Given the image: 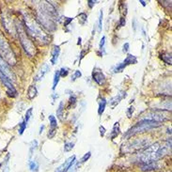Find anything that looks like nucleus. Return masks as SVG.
<instances>
[{
	"mask_svg": "<svg viewBox=\"0 0 172 172\" xmlns=\"http://www.w3.org/2000/svg\"><path fill=\"white\" fill-rule=\"evenodd\" d=\"M87 19H88V16L85 12H82L78 15V21L81 25H85L86 22H87Z\"/></svg>",
	"mask_w": 172,
	"mask_h": 172,
	"instance_id": "5701e85b",
	"label": "nucleus"
},
{
	"mask_svg": "<svg viewBox=\"0 0 172 172\" xmlns=\"http://www.w3.org/2000/svg\"><path fill=\"white\" fill-rule=\"evenodd\" d=\"M59 78H60V75H59V71H57L55 72V76H54V81H53V90H55L59 82Z\"/></svg>",
	"mask_w": 172,
	"mask_h": 172,
	"instance_id": "412c9836",
	"label": "nucleus"
},
{
	"mask_svg": "<svg viewBox=\"0 0 172 172\" xmlns=\"http://www.w3.org/2000/svg\"><path fill=\"white\" fill-rule=\"evenodd\" d=\"M140 3L143 5V6H146V2L145 1H142V0H141V1H140Z\"/></svg>",
	"mask_w": 172,
	"mask_h": 172,
	"instance_id": "37998d69",
	"label": "nucleus"
},
{
	"mask_svg": "<svg viewBox=\"0 0 172 172\" xmlns=\"http://www.w3.org/2000/svg\"><path fill=\"white\" fill-rule=\"evenodd\" d=\"M38 94V90L36 89L35 86H30V87L28 88V90H27V97L28 99L32 100V99H34L36 96Z\"/></svg>",
	"mask_w": 172,
	"mask_h": 172,
	"instance_id": "dca6fc26",
	"label": "nucleus"
},
{
	"mask_svg": "<svg viewBox=\"0 0 172 172\" xmlns=\"http://www.w3.org/2000/svg\"><path fill=\"white\" fill-rule=\"evenodd\" d=\"M122 63L124 64L125 66L130 65V64H135V63H137V58L133 55H128Z\"/></svg>",
	"mask_w": 172,
	"mask_h": 172,
	"instance_id": "f3484780",
	"label": "nucleus"
},
{
	"mask_svg": "<svg viewBox=\"0 0 172 172\" xmlns=\"http://www.w3.org/2000/svg\"><path fill=\"white\" fill-rule=\"evenodd\" d=\"M17 30H18V36L21 44H22L23 48L25 49L26 53L29 57H34L37 53L36 47L34 44L32 42L30 36L27 34V32L26 30V27L23 26V24H19L17 26Z\"/></svg>",
	"mask_w": 172,
	"mask_h": 172,
	"instance_id": "20e7f679",
	"label": "nucleus"
},
{
	"mask_svg": "<svg viewBox=\"0 0 172 172\" xmlns=\"http://www.w3.org/2000/svg\"><path fill=\"white\" fill-rule=\"evenodd\" d=\"M126 95H127V93L125 91H121L120 93H118L115 97H113L110 101V105L112 108H114V107H116L118 104H119L121 103V101L126 97Z\"/></svg>",
	"mask_w": 172,
	"mask_h": 172,
	"instance_id": "f8f14e48",
	"label": "nucleus"
},
{
	"mask_svg": "<svg viewBox=\"0 0 172 172\" xmlns=\"http://www.w3.org/2000/svg\"><path fill=\"white\" fill-rule=\"evenodd\" d=\"M74 147V144L72 143V142H67L65 145H64V150L65 152H70V150H72Z\"/></svg>",
	"mask_w": 172,
	"mask_h": 172,
	"instance_id": "c756f323",
	"label": "nucleus"
},
{
	"mask_svg": "<svg viewBox=\"0 0 172 172\" xmlns=\"http://www.w3.org/2000/svg\"><path fill=\"white\" fill-rule=\"evenodd\" d=\"M32 111H33V108H32V107H30V108L26 111V117H25V122L27 124V122H28V121H29V119L31 118V116H32Z\"/></svg>",
	"mask_w": 172,
	"mask_h": 172,
	"instance_id": "bb28decb",
	"label": "nucleus"
},
{
	"mask_svg": "<svg viewBox=\"0 0 172 172\" xmlns=\"http://www.w3.org/2000/svg\"><path fill=\"white\" fill-rule=\"evenodd\" d=\"M0 70L2 71V72L6 75V76L12 81V80H15V75L13 74V72L10 71L9 67L8 64L5 62V60L0 57Z\"/></svg>",
	"mask_w": 172,
	"mask_h": 172,
	"instance_id": "6e6552de",
	"label": "nucleus"
},
{
	"mask_svg": "<svg viewBox=\"0 0 172 172\" xmlns=\"http://www.w3.org/2000/svg\"><path fill=\"white\" fill-rule=\"evenodd\" d=\"M26 20V30L27 34L32 38L36 39L42 44H47L50 42V37L46 33H44V30L41 29L40 25L37 22L36 20H33L29 17L25 18Z\"/></svg>",
	"mask_w": 172,
	"mask_h": 172,
	"instance_id": "f03ea898",
	"label": "nucleus"
},
{
	"mask_svg": "<svg viewBox=\"0 0 172 172\" xmlns=\"http://www.w3.org/2000/svg\"><path fill=\"white\" fill-rule=\"evenodd\" d=\"M161 58H162V60L165 61L167 64H168V65H171L172 59H171L170 54H162V55H161Z\"/></svg>",
	"mask_w": 172,
	"mask_h": 172,
	"instance_id": "4be33fe9",
	"label": "nucleus"
},
{
	"mask_svg": "<svg viewBox=\"0 0 172 172\" xmlns=\"http://www.w3.org/2000/svg\"><path fill=\"white\" fill-rule=\"evenodd\" d=\"M49 69H50V68H49V66L47 65V64H44V65L40 68V70L39 73L36 75L35 80H36V81H40V80H41L42 78L44 77V75H45V74L48 72Z\"/></svg>",
	"mask_w": 172,
	"mask_h": 172,
	"instance_id": "2eb2a0df",
	"label": "nucleus"
},
{
	"mask_svg": "<svg viewBox=\"0 0 172 172\" xmlns=\"http://www.w3.org/2000/svg\"><path fill=\"white\" fill-rule=\"evenodd\" d=\"M49 121H50V130L48 132V137L53 138L56 135L57 128H58V122H57V119L55 118V116L50 115L49 116Z\"/></svg>",
	"mask_w": 172,
	"mask_h": 172,
	"instance_id": "9b49d317",
	"label": "nucleus"
},
{
	"mask_svg": "<svg viewBox=\"0 0 172 172\" xmlns=\"http://www.w3.org/2000/svg\"><path fill=\"white\" fill-rule=\"evenodd\" d=\"M0 57L9 65H15L17 63V58L13 54V51L1 31H0Z\"/></svg>",
	"mask_w": 172,
	"mask_h": 172,
	"instance_id": "39448f33",
	"label": "nucleus"
},
{
	"mask_svg": "<svg viewBox=\"0 0 172 172\" xmlns=\"http://www.w3.org/2000/svg\"><path fill=\"white\" fill-rule=\"evenodd\" d=\"M168 149H170L167 145L160 146L159 143H154L153 145H150L144 149L142 153L140 154V160L142 163H149L154 162L158 159L165 156L167 153Z\"/></svg>",
	"mask_w": 172,
	"mask_h": 172,
	"instance_id": "f257e3e1",
	"label": "nucleus"
},
{
	"mask_svg": "<svg viewBox=\"0 0 172 172\" xmlns=\"http://www.w3.org/2000/svg\"><path fill=\"white\" fill-rule=\"evenodd\" d=\"M98 31L101 32L102 28H103V10L100 12V16H99V20H98Z\"/></svg>",
	"mask_w": 172,
	"mask_h": 172,
	"instance_id": "393cba45",
	"label": "nucleus"
},
{
	"mask_svg": "<svg viewBox=\"0 0 172 172\" xmlns=\"http://www.w3.org/2000/svg\"><path fill=\"white\" fill-rule=\"evenodd\" d=\"M134 111H135V108H134V106H133V105L129 107V108L127 109V112H126V114H127L128 118H131V117H132V115H133Z\"/></svg>",
	"mask_w": 172,
	"mask_h": 172,
	"instance_id": "f704fd0d",
	"label": "nucleus"
},
{
	"mask_svg": "<svg viewBox=\"0 0 172 172\" xmlns=\"http://www.w3.org/2000/svg\"><path fill=\"white\" fill-rule=\"evenodd\" d=\"M69 103H70V105L72 104V106H73L75 104H76V97H75V96H71Z\"/></svg>",
	"mask_w": 172,
	"mask_h": 172,
	"instance_id": "c9c22d12",
	"label": "nucleus"
},
{
	"mask_svg": "<svg viewBox=\"0 0 172 172\" xmlns=\"http://www.w3.org/2000/svg\"><path fill=\"white\" fill-rule=\"evenodd\" d=\"M140 167H141V170H143V171L154 170L158 167L157 161H154V162H149V163H141Z\"/></svg>",
	"mask_w": 172,
	"mask_h": 172,
	"instance_id": "ddd939ff",
	"label": "nucleus"
},
{
	"mask_svg": "<svg viewBox=\"0 0 172 172\" xmlns=\"http://www.w3.org/2000/svg\"><path fill=\"white\" fill-rule=\"evenodd\" d=\"M149 144V141L146 138H141V139H135L131 142H128L127 144H123L121 150L123 153H134L135 150H139L145 147H148L147 145Z\"/></svg>",
	"mask_w": 172,
	"mask_h": 172,
	"instance_id": "423d86ee",
	"label": "nucleus"
},
{
	"mask_svg": "<svg viewBox=\"0 0 172 172\" xmlns=\"http://www.w3.org/2000/svg\"><path fill=\"white\" fill-rule=\"evenodd\" d=\"M75 163V156L72 155V157L68 158L65 162H64L60 167H58L56 169V172H67V170H69L71 168V167Z\"/></svg>",
	"mask_w": 172,
	"mask_h": 172,
	"instance_id": "1a4fd4ad",
	"label": "nucleus"
},
{
	"mask_svg": "<svg viewBox=\"0 0 172 172\" xmlns=\"http://www.w3.org/2000/svg\"><path fill=\"white\" fill-rule=\"evenodd\" d=\"M105 106H106V101H105V99H101L100 100V103H99V108H98V114L101 116V115H103V113H104V109H105Z\"/></svg>",
	"mask_w": 172,
	"mask_h": 172,
	"instance_id": "aec40b11",
	"label": "nucleus"
},
{
	"mask_svg": "<svg viewBox=\"0 0 172 172\" xmlns=\"http://www.w3.org/2000/svg\"><path fill=\"white\" fill-rule=\"evenodd\" d=\"M104 44H105V37L104 36L102 39H101V41H100V45H99V48H100V51H102V55H103V52L104 50Z\"/></svg>",
	"mask_w": 172,
	"mask_h": 172,
	"instance_id": "473e14b6",
	"label": "nucleus"
},
{
	"mask_svg": "<svg viewBox=\"0 0 172 172\" xmlns=\"http://www.w3.org/2000/svg\"><path fill=\"white\" fill-rule=\"evenodd\" d=\"M26 123L25 121H22L19 124V134L23 135L24 131L26 130Z\"/></svg>",
	"mask_w": 172,
	"mask_h": 172,
	"instance_id": "cd10ccee",
	"label": "nucleus"
},
{
	"mask_svg": "<svg viewBox=\"0 0 172 172\" xmlns=\"http://www.w3.org/2000/svg\"><path fill=\"white\" fill-rule=\"evenodd\" d=\"M92 78L96 83H97L98 85H100V86H102V85H104L105 83V76H104V74L103 73V72L101 70H98V69L93 70Z\"/></svg>",
	"mask_w": 172,
	"mask_h": 172,
	"instance_id": "9d476101",
	"label": "nucleus"
},
{
	"mask_svg": "<svg viewBox=\"0 0 172 172\" xmlns=\"http://www.w3.org/2000/svg\"><path fill=\"white\" fill-rule=\"evenodd\" d=\"M119 25H120V26H125V18H124V17H121V18Z\"/></svg>",
	"mask_w": 172,
	"mask_h": 172,
	"instance_id": "ea45409f",
	"label": "nucleus"
},
{
	"mask_svg": "<svg viewBox=\"0 0 172 172\" xmlns=\"http://www.w3.org/2000/svg\"><path fill=\"white\" fill-rule=\"evenodd\" d=\"M96 3V1H92V0H89L88 1V4H89V7L90 8V9H92L93 8V6H94V4Z\"/></svg>",
	"mask_w": 172,
	"mask_h": 172,
	"instance_id": "a19ab883",
	"label": "nucleus"
},
{
	"mask_svg": "<svg viewBox=\"0 0 172 172\" xmlns=\"http://www.w3.org/2000/svg\"><path fill=\"white\" fill-rule=\"evenodd\" d=\"M29 168H30V170H31V171H34V172H36V171H38L39 166H38V164L35 162V161H32V162H30V163H29Z\"/></svg>",
	"mask_w": 172,
	"mask_h": 172,
	"instance_id": "a878e982",
	"label": "nucleus"
},
{
	"mask_svg": "<svg viewBox=\"0 0 172 172\" xmlns=\"http://www.w3.org/2000/svg\"><path fill=\"white\" fill-rule=\"evenodd\" d=\"M90 155H91V153L89 152V153H86L82 158H81V160H80V163H85V162H87V161L90 159Z\"/></svg>",
	"mask_w": 172,
	"mask_h": 172,
	"instance_id": "72a5a7b5",
	"label": "nucleus"
},
{
	"mask_svg": "<svg viewBox=\"0 0 172 172\" xmlns=\"http://www.w3.org/2000/svg\"><path fill=\"white\" fill-rule=\"evenodd\" d=\"M78 44H81V38L78 39Z\"/></svg>",
	"mask_w": 172,
	"mask_h": 172,
	"instance_id": "c03bdc74",
	"label": "nucleus"
},
{
	"mask_svg": "<svg viewBox=\"0 0 172 172\" xmlns=\"http://www.w3.org/2000/svg\"><path fill=\"white\" fill-rule=\"evenodd\" d=\"M59 54H60V47L58 45H55L52 49V58H51V63L53 65H55L57 63L58 57H59Z\"/></svg>",
	"mask_w": 172,
	"mask_h": 172,
	"instance_id": "4468645a",
	"label": "nucleus"
},
{
	"mask_svg": "<svg viewBox=\"0 0 172 172\" xmlns=\"http://www.w3.org/2000/svg\"><path fill=\"white\" fill-rule=\"evenodd\" d=\"M64 19H65V23H64V26H67L72 21V18H70V17H65Z\"/></svg>",
	"mask_w": 172,
	"mask_h": 172,
	"instance_id": "4c0bfd02",
	"label": "nucleus"
},
{
	"mask_svg": "<svg viewBox=\"0 0 172 172\" xmlns=\"http://www.w3.org/2000/svg\"><path fill=\"white\" fill-rule=\"evenodd\" d=\"M162 125L161 122H157L152 120H147V119H143L141 121H139L135 126H133L131 129L125 133V135H123V137H129V136H132L135 135L136 134H141L149 130H153L154 128H158Z\"/></svg>",
	"mask_w": 172,
	"mask_h": 172,
	"instance_id": "7ed1b4c3",
	"label": "nucleus"
},
{
	"mask_svg": "<svg viewBox=\"0 0 172 172\" xmlns=\"http://www.w3.org/2000/svg\"><path fill=\"white\" fill-rule=\"evenodd\" d=\"M37 145H38V142L37 140H34V141H32L31 143V146H30V150H29V157L32 156V154H33V152L37 148Z\"/></svg>",
	"mask_w": 172,
	"mask_h": 172,
	"instance_id": "b1692460",
	"label": "nucleus"
},
{
	"mask_svg": "<svg viewBox=\"0 0 172 172\" xmlns=\"http://www.w3.org/2000/svg\"><path fill=\"white\" fill-rule=\"evenodd\" d=\"M125 65L123 63H121V64H119V65H118L115 69H114V72H121L124 69H125Z\"/></svg>",
	"mask_w": 172,
	"mask_h": 172,
	"instance_id": "c85d7f7f",
	"label": "nucleus"
},
{
	"mask_svg": "<svg viewBox=\"0 0 172 172\" xmlns=\"http://www.w3.org/2000/svg\"><path fill=\"white\" fill-rule=\"evenodd\" d=\"M0 79H1L2 83L4 84V86L6 87V90L9 96L10 97H16L17 96V90H15V88L13 87V85L6 75L2 72V71L0 70Z\"/></svg>",
	"mask_w": 172,
	"mask_h": 172,
	"instance_id": "0eeeda50",
	"label": "nucleus"
},
{
	"mask_svg": "<svg viewBox=\"0 0 172 172\" xmlns=\"http://www.w3.org/2000/svg\"><path fill=\"white\" fill-rule=\"evenodd\" d=\"M44 126L42 125V126L40 127V134H41V133H42V130H44Z\"/></svg>",
	"mask_w": 172,
	"mask_h": 172,
	"instance_id": "79ce46f5",
	"label": "nucleus"
},
{
	"mask_svg": "<svg viewBox=\"0 0 172 172\" xmlns=\"http://www.w3.org/2000/svg\"><path fill=\"white\" fill-rule=\"evenodd\" d=\"M129 47H130V44H128V42H126V44H123V48H122V52L123 53H127L129 51Z\"/></svg>",
	"mask_w": 172,
	"mask_h": 172,
	"instance_id": "e433bc0d",
	"label": "nucleus"
},
{
	"mask_svg": "<svg viewBox=\"0 0 172 172\" xmlns=\"http://www.w3.org/2000/svg\"><path fill=\"white\" fill-rule=\"evenodd\" d=\"M63 110H64V103L60 102L59 105H58V108L57 110V116L60 121H63Z\"/></svg>",
	"mask_w": 172,
	"mask_h": 172,
	"instance_id": "6ab92c4d",
	"label": "nucleus"
},
{
	"mask_svg": "<svg viewBox=\"0 0 172 172\" xmlns=\"http://www.w3.org/2000/svg\"><path fill=\"white\" fill-rule=\"evenodd\" d=\"M68 73H69V71L66 68H62L61 70H59V75L61 77H66Z\"/></svg>",
	"mask_w": 172,
	"mask_h": 172,
	"instance_id": "2f4dec72",
	"label": "nucleus"
},
{
	"mask_svg": "<svg viewBox=\"0 0 172 172\" xmlns=\"http://www.w3.org/2000/svg\"><path fill=\"white\" fill-rule=\"evenodd\" d=\"M81 75H82V73H81L80 71H75V72L73 73V75H72V78H71V80H72V81H75L77 78L81 77Z\"/></svg>",
	"mask_w": 172,
	"mask_h": 172,
	"instance_id": "7c9ffc66",
	"label": "nucleus"
},
{
	"mask_svg": "<svg viewBox=\"0 0 172 172\" xmlns=\"http://www.w3.org/2000/svg\"><path fill=\"white\" fill-rule=\"evenodd\" d=\"M99 129H100V135H101L102 136H104V134H105V128H104V126H102V125H101Z\"/></svg>",
	"mask_w": 172,
	"mask_h": 172,
	"instance_id": "58836bf2",
	"label": "nucleus"
},
{
	"mask_svg": "<svg viewBox=\"0 0 172 172\" xmlns=\"http://www.w3.org/2000/svg\"><path fill=\"white\" fill-rule=\"evenodd\" d=\"M120 134V123L119 122H116L113 126V129H112V132L110 134V138L111 139H114L115 137H117Z\"/></svg>",
	"mask_w": 172,
	"mask_h": 172,
	"instance_id": "a211bd4d",
	"label": "nucleus"
}]
</instances>
